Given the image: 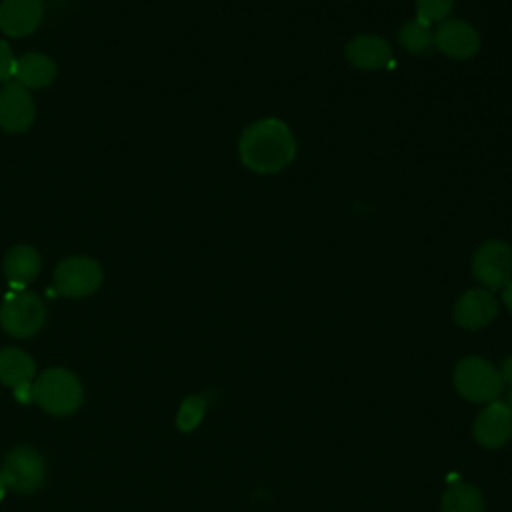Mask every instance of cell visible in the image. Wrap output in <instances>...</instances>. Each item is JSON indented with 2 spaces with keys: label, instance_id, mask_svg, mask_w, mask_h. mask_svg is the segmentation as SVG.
<instances>
[{
  "label": "cell",
  "instance_id": "2e32d148",
  "mask_svg": "<svg viewBox=\"0 0 512 512\" xmlns=\"http://www.w3.org/2000/svg\"><path fill=\"white\" fill-rule=\"evenodd\" d=\"M34 376L32 358L18 348L0 350V382L12 390L30 384Z\"/></svg>",
  "mask_w": 512,
  "mask_h": 512
},
{
  "label": "cell",
  "instance_id": "5bb4252c",
  "mask_svg": "<svg viewBox=\"0 0 512 512\" xmlns=\"http://www.w3.org/2000/svg\"><path fill=\"white\" fill-rule=\"evenodd\" d=\"M40 272V256L32 246L20 244L4 256V274L14 290H22Z\"/></svg>",
  "mask_w": 512,
  "mask_h": 512
},
{
  "label": "cell",
  "instance_id": "ac0fdd59",
  "mask_svg": "<svg viewBox=\"0 0 512 512\" xmlns=\"http://www.w3.org/2000/svg\"><path fill=\"white\" fill-rule=\"evenodd\" d=\"M398 40L402 44L404 50L408 52H422L432 44V32H430V24L422 22V20H410L406 22L400 32H398Z\"/></svg>",
  "mask_w": 512,
  "mask_h": 512
},
{
  "label": "cell",
  "instance_id": "8992f818",
  "mask_svg": "<svg viewBox=\"0 0 512 512\" xmlns=\"http://www.w3.org/2000/svg\"><path fill=\"white\" fill-rule=\"evenodd\" d=\"M56 290L70 298H82L96 292L102 284V268L88 256L62 260L54 270Z\"/></svg>",
  "mask_w": 512,
  "mask_h": 512
},
{
  "label": "cell",
  "instance_id": "ffe728a7",
  "mask_svg": "<svg viewBox=\"0 0 512 512\" xmlns=\"http://www.w3.org/2000/svg\"><path fill=\"white\" fill-rule=\"evenodd\" d=\"M454 6V0H416V18L432 24L442 22Z\"/></svg>",
  "mask_w": 512,
  "mask_h": 512
},
{
  "label": "cell",
  "instance_id": "44dd1931",
  "mask_svg": "<svg viewBox=\"0 0 512 512\" xmlns=\"http://www.w3.org/2000/svg\"><path fill=\"white\" fill-rule=\"evenodd\" d=\"M14 64L16 58L10 46L4 40H0V82H8L14 76Z\"/></svg>",
  "mask_w": 512,
  "mask_h": 512
},
{
  "label": "cell",
  "instance_id": "4fadbf2b",
  "mask_svg": "<svg viewBox=\"0 0 512 512\" xmlns=\"http://www.w3.org/2000/svg\"><path fill=\"white\" fill-rule=\"evenodd\" d=\"M390 56V44L374 34L356 36L346 46V60L360 70H380L390 64Z\"/></svg>",
  "mask_w": 512,
  "mask_h": 512
},
{
  "label": "cell",
  "instance_id": "7c38bea8",
  "mask_svg": "<svg viewBox=\"0 0 512 512\" xmlns=\"http://www.w3.org/2000/svg\"><path fill=\"white\" fill-rule=\"evenodd\" d=\"M40 20V0H2L0 4V28L8 36H26L38 28Z\"/></svg>",
  "mask_w": 512,
  "mask_h": 512
},
{
  "label": "cell",
  "instance_id": "9a60e30c",
  "mask_svg": "<svg viewBox=\"0 0 512 512\" xmlns=\"http://www.w3.org/2000/svg\"><path fill=\"white\" fill-rule=\"evenodd\" d=\"M14 78L24 88H44L56 78V64L44 54L30 52L16 58Z\"/></svg>",
  "mask_w": 512,
  "mask_h": 512
},
{
  "label": "cell",
  "instance_id": "5b68a950",
  "mask_svg": "<svg viewBox=\"0 0 512 512\" xmlns=\"http://www.w3.org/2000/svg\"><path fill=\"white\" fill-rule=\"evenodd\" d=\"M472 274L486 290L504 288L512 280V248L502 240L484 242L474 252Z\"/></svg>",
  "mask_w": 512,
  "mask_h": 512
},
{
  "label": "cell",
  "instance_id": "cb8c5ba5",
  "mask_svg": "<svg viewBox=\"0 0 512 512\" xmlns=\"http://www.w3.org/2000/svg\"><path fill=\"white\" fill-rule=\"evenodd\" d=\"M4 492H6V484H4V478H2V474H0V500L4 498Z\"/></svg>",
  "mask_w": 512,
  "mask_h": 512
},
{
  "label": "cell",
  "instance_id": "603a6c76",
  "mask_svg": "<svg viewBox=\"0 0 512 512\" xmlns=\"http://www.w3.org/2000/svg\"><path fill=\"white\" fill-rule=\"evenodd\" d=\"M502 300H504L506 308L512 312V280L502 288Z\"/></svg>",
  "mask_w": 512,
  "mask_h": 512
},
{
  "label": "cell",
  "instance_id": "ba28073f",
  "mask_svg": "<svg viewBox=\"0 0 512 512\" xmlns=\"http://www.w3.org/2000/svg\"><path fill=\"white\" fill-rule=\"evenodd\" d=\"M474 438L484 448H500L512 438V408L508 402L492 400L474 420Z\"/></svg>",
  "mask_w": 512,
  "mask_h": 512
},
{
  "label": "cell",
  "instance_id": "30bf717a",
  "mask_svg": "<svg viewBox=\"0 0 512 512\" xmlns=\"http://www.w3.org/2000/svg\"><path fill=\"white\" fill-rule=\"evenodd\" d=\"M498 314V302L486 288L466 290L454 304V320L466 330L488 326Z\"/></svg>",
  "mask_w": 512,
  "mask_h": 512
},
{
  "label": "cell",
  "instance_id": "6da1fadb",
  "mask_svg": "<svg viewBox=\"0 0 512 512\" xmlns=\"http://www.w3.org/2000/svg\"><path fill=\"white\" fill-rule=\"evenodd\" d=\"M238 152L242 164L252 172L274 174L294 160L296 140L282 120L260 118L244 128Z\"/></svg>",
  "mask_w": 512,
  "mask_h": 512
},
{
  "label": "cell",
  "instance_id": "7a4b0ae2",
  "mask_svg": "<svg viewBox=\"0 0 512 512\" xmlns=\"http://www.w3.org/2000/svg\"><path fill=\"white\" fill-rule=\"evenodd\" d=\"M454 388L458 394L470 402H492L498 400L504 380L500 370L480 356H466L462 358L452 374Z\"/></svg>",
  "mask_w": 512,
  "mask_h": 512
},
{
  "label": "cell",
  "instance_id": "e0dca14e",
  "mask_svg": "<svg viewBox=\"0 0 512 512\" xmlns=\"http://www.w3.org/2000/svg\"><path fill=\"white\" fill-rule=\"evenodd\" d=\"M482 494L476 486L466 482L450 484L442 496V512H482Z\"/></svg>",
  "mask_w": 512,
  "mask_h": 512
},
{
  "label": "cell",
  "instance_id": "8fae6325",
  "mask_svg": "<svg viewBox=\"0 0 512 512\" xmlns=\"http://www.w3.org/2000/svg\"><path fill=\"white\" fill-rule=\"evenodd\" d=\"M34 120V102L28 88L16 80L0 90V126L6 132H24Z\"/></svg>",
  "mask_w": 512,
  "mask_h": 512
},
{
  "label": "cell",
  "instance_id": "d6986e66",
  "mask_svg": "<svg viewBox=\"0 0 512 512\" xmlns=\"http://www.w3.org/2000/svg\"><path fill=\"white\" fill-rule=\"evenodd\" d=\"M204 410H206V402L202 396H190L182 402L180 410H178V416H176V424L182 432H190L194 430L200 422H202V416H204Z\"/></svg>",
  "mask_w": 512,
  "mask_h": 512
},
{
  "label": "cell",
  "instance_id": "3957f363",
  "mask_svg": "<svg viewBox=\"0 0 512 512\" xmlns=\"http://www.w3.org/2000/svg\"><path fill=\"white\" fill-rule=\"evenodd\" d=\"M34 402H38L50 414H72L82 402V386L78 378L64 368L46 370L32 384Z\"/></svg>",
  "mask_w": 512,
  "mask_h": 512
},
{
  "label": "cell",
  "instance_id": "9c48e42d",
  "mask_svg": "<svg viewBox=\"0 0 512 512\" xmlns=\"http://www.w3.org/2000/svg\"><path fill=\"white\" fill-rule=\"evenodd\" d=\"M432 42L442 54L456 60L472 58L480 48V36L476 28L464 20H442Z\"/></svg>",
  "mask_w": 512,
  "mask_h": 512
},
{
  "label": "cell",
  "instance_id": "d4e9b609",
  "mask_svg": "<svg viewBox=\"0 0 512 512\" xmlns=\"http://www.w3.org/2000/svg\"><path fill=\"white\" fill-rule=\"evenodd\" d=\"M508 406L512 408V390H510V394H508Z\"/></svg>",
  "mask_w": 512,
  "mask_h": 512
},
{
  "label": "cell",
  "instance_id": "7402d4cb",
  "mask_svg": "<svg viewBox=\"0 0 512 512\" xmlns=\"http://www.w3.org/2000/svg\"><path fill=\"white\" fill-rule=\"evenodd\" d=\"M498 370H500L502 380H504L506 384H510V386H512V356H510V358H506Z\"/></svg>",
  "mask_w": 512,
  "mask_h": 512
},
{
  "label": "cell",
  "instance_id": "52a82bcc",
  "mask_svg": "<svg viewBox=\"0 0 512 512\" xmlns=\"http://www.w3.org/2000/svg\"><path fill=\"white\" fill-rule=\"evenodd\" d=\"M0 474L6 488L20 494H30L36 492L44 482V462L36 450L18 446L6 456Z\"/></svg>",
  "mask_w": 512,
  "mask_h": 512
},
{
  "label": "cell",
  "instance_id": "277c9868",
  "mask_svg": "<svg viewBox=\"0 0 512 512\" xmlns=\"http://www.w3.org/2000/svg\"><path fill=\"white\" fill-rule=\"evenodd\" d=\"M42 322L44 304L36 294L14 290L4 296L0 306V324L8 334L16 338H28L40 330Z\"/></svg>",
  "mask_w": 512,
  "mask_h": 512
}]
</instances>
